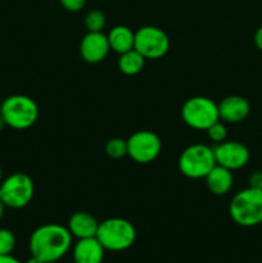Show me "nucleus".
<instances>
[{"mask_svg": "<svg viewBox=\"0 0 262 263\" xmlns=\"http://www.w3.org/2000/svg\"><path fill=\"white\" fill-rule=\"evenodd\" d=\"M72 238L67 226L45 223L31 234L28 248L31 256L41 262H59L72 247Z\"/></svg>", "mask_w": 262, "mask_h": 263, "instance_id": "1", "label": "nucleus"}, {"mask_svg": "<svg viewBox=\"0 0 262 263\" xmlns=\"http://www.w3.org/2000/svg\"><path fill=\"white\" fill-rule=\"evenodd\" d=\"M231 220L243 228L262 223V190L248 186L236 193L229 204Z\"/></svg>", "mask_w": 262, "mask_h": 263, "instance_id": "2", "label": "nucleus"}, {"mask_svg": "<svg viewBox=\"0 0 262 263\" xmlns=\"http://www.w3.org/2000/svg\"><path fill=\"white\" fill-rule=\"evenodd\" d=\"M103 248L109 252H123L136 240V229L128 220L110 217L99 222L97 236Z\"/></svg>", "mask_w": 262, "mask_h": 263, "instance_id": "3", "label": "nucleus"}, {"mask_svg": "<svg viewBox=\"0 0 262 263\" xmlns=\"http://www.w3.org/2000/svg\"><path fill=\"white\" fill-rule=\"evenodd\" d=\"M0 115L8 127L14 130H27L32 127L39 118V105L32 98L14 94L2 100Z\"/></svg>", "mask_w": 262, "mask_h": 263, "instance_id": "4", "label": "nucleus"}, {"mask_svg": "<svg viewBox=\"0 0 262 263\" xmlns=\"http://www.w3.org/2000/svg\"><path fill=\"white\" fill-rule=\"evenodd\" d=\"M213 148L205 144H192L181 152L177 161L179 171L188 179H204L216 166Z\"/></svg>", "mask_w": 262, "mask_h": 263, "instance_id": "5", "label": "nucleus"}, {"mask_svg": "<svg viewBox=\"0 0 262 263\" xmlns=\"http://www.w3.org/2000/svg\"><path fill=\"white\" fill-rule=\"evenodd\" d=\"M181 118L186 126L198 131H205L220 121L218 105L207 97H192L181 107Z\"/></svg>", "mask_w": 262, "mask_h": 263, "instance_id": "6", "label": "nucleus"}, {"mask_svg": "<svg viewBox=\"0 0 262 263\" xmlns=\"http://www.w3.org/2000/svg\"><path fill=\"white\" fill-rule=\"evenodd\" d=\"M35 194L32 179L23 172H14L0 182V200L7 208L21 210L28 205Z\"/></svg>", "mask_w": 262, "mask_h": 263, "instance_id": "7", "label": "nucleus"}, {"mask_svg": "<svg viewBox=\"0 0 262 263\" xmlns=\"http://www.w3.org/2000/svg\"><path fill=\"white\" fill-rule=\"evenodd\" d=\"M134 49L145 59H159L170 49V39L162 28L156 26H143L135 31Z\"/></svg>", "mask_w": 262, "mask_h": 263, "instance_id": "8", "label": "nucleus"}, {"mask_svg": "<svg viewBox=\"0 0 262 263\" xmlns=\"http://www.w3.org/2000/svg\"><path fill=\"white\" fill-rule=\"evenodd\" d=\"M127 156L140 164L152 163L162 151V141L156 133L140 130L127 139Z\"/></svg>", "mask_w": 262, "mask_h": 263, "instance_id": "9", "label": "nucleus"}, {"mask_svg": "<svg viewBox=\"0 0 262 263\" xmlns=\"http://www.w3.org/2000/svg\"><path fill=\"white\" fill-rule=\"evenodd\" d=\"M216 163L230 171H236L248 164L251 153L249 149L240 141L225 140L213 146Z\"/></svg>", "mask_w": 262, "mask_h": 263, "instance_id": "10", "label": "nucleus"}, {"mask_svg": "<svg viewBox=\"0 0 262 263\" xmlns=\"http://www.w3.org/2000/svg\"><path fill=\"white\" fill-rule=\"evenodd\" d=\"M110 51L109 43L105 33L89 32L81 39L80 43V55L86 63L97 64L107 58Z\"/></svg>", "mask_w": 262, "mask_h": 263, "instance_id": "11", "label": "nucleus"}, {"mask_svg": "<svg viewBox=\"0 0 262 263\" xmlns=\"http://www.w3.org/2000/svg\"><path fill=\"white\" fill-rule=\"evenodd\" d=\"M218 116L225 123H239L248 117L251 104L240 95H229L218 103Z\"/></svg>", "mask_w": 262, "mask_h": 263, "instance_id": "12", "label": "nucleus"}, {"mask_svg": "<svg viewBox=\"0 0 262 263\" xmlns=\"http://www.w3.org/2000/svg\"><path fill=\"white\" fill-rule=\"evenodd\" d=\"M105 249L97 238L79 239L72 248L74 263H102Z\"/></svg>", "mask_w": 262, "mask_h": 263, "instance_id": "13", "label": "nucleus"}, {"mask_svg": "<svg viewBox=\"0 0 262 263\" xmlns=\"http://www.w3.org/2000/svg\"><path fill=\"white\" fill-rule=\"evenodd\" d=\"M98 228H99V222L97 218L91 213L84 212V211L74 212L68 218V223H67V229L77 240L97 236Z\"/></svg>", "mask_w": 262, "mask_h": 263, "instance_id": "14", "label": "nucleus"}, {"mask_svg": "<svg viewBox=\"0 0 262 263\" xmlns=\"http://www.w3.org/2000/svg\"><path fill=\"white\" fill-rule=\"evenodd\" d=\"M205 179V185L213 195H225L231 190L234 184L233 171L216 164Z\"/></svg>", "mask_w": 262, "mask_h": 263, "instance_id": "15", "label": "nucleus"}, {"mask_svg": "<svg viewBox=\"0 0 262 263\" xmlns=\"http://www.w3.org/2000/svg\"><path fill=\"white\" fill-rule=\"evenodd\" d=\"M107 37L110 46V50H113L115 53L123 54L126 51L134 49L135 32L130 27H127V26H115V27L110 28Z\"/></svg>", "mask_w": 262, "mask_h": 263, "instance_id": "16", "label": "nucleus"}, {"mask_svg": "<svg viewBox=\"0 0 262 263\" xmlns=\"http://www.w3.org/2000/svg\"><path fill=\"white\" fill-rule=\"evenodd\" d=\"M146 59L139 53L135 49L126 51V53L120 54L118 59V69L126 76H135L140 73L141 69L144 68Z\"/></svg>", "mask_w": 262, "mask_h": 263, "instance_id": "17", "label": "nucleus"}, {"mask_svg": "<svg viewBox=\"0 0 262 263\" xmlns=\"http://www.w3.org/2000/svg\"><path fill=\"white\" fill-rule=\"evenodd\" d=\"M84 23L89 32H102L107 23V18L102 10L91 9L85 15Z\"/></svg>", "mask_w": 262, "mask_h": 263, "instance_id": "18", "label": "nucleus"}, {"mask_svg": "<svg viewBox=\"0 0 262 263\" xmlns=\"http://www.w3.org/2000/svg\"><path fill=\"white\" fill-rule=\"evenodd\" d=\"M104 151L109 158H123L125 156H127V141L121 138H112L105 143Z\"/></svg>", "mask_w": 262, "mask_h": 263, "instance_id": "19", "label": "nucleus"}, {"mask_svg": "<svg viewBox=\"0 0 262 263\" xmlns=\"http://www.w3.org/2000/svg\"><path fill=\"white\" fill-rule=\"evenodd\" d=\"M15 235L9 229H0V256L12 254L15 248Z\"/></svg>", "mask_w": 262, "mask_h": 263, "instance_id": "20", "label": "nucleus"}, {"mask_svg": "<svg viewBox=\"0 0 262 263\" xmlns=\"http://www.w3.org/2000/svg\"><path fill=\"white\" fill-rule=\"evenodd\" d=\"M205 131H207L208 139L215 144L222 143L228 138V130H226L225 122H222L221 120L213 123L212 126H210Z\"/></svg>", "mask_w": 262, "mask_h": 263, "instance_id": "21", "label": "nucleus"}, {"mask_svg": "<svg viewBox=\"0 0 262 263\" xmlns=\"http://www.w3.org/2000/svg\"><path fill=\"white\" fill-rule=\"evenodd\" d=\"M62 7L68 12H79L86 4V0H59Z\"/></svg>", "mask_w": 262, "mask_h": 263, "instance_id": "22", "label": "nucleus"}, {"mask_svg": "<svg viewBox=\"0 0 262 263\" xmlns=\"http://www.w3.org/2000/svg\"><path fill=\"white\" fill-rule=\"evenodd\" d=\"M249 186L262 190V171L252 172L249 176Z\"/></svg>", "mask_w": 262, "mask_h": 263, "instance_id": "23", "label": "nucleus"}, {"mask_svg": "<svg viewBox=\"0 0 262 263\" xmlns=\"http://www.w3.org/2000/svg\"><path fill=\"white\" fill-rule=\"evenodd\" d=\"M254 44H256L257 49L262 51V26L257 28L256 33H254Z\"/></svg>", "mask_w": 262, "mask_h": 263, "instance_id": "24", "label": "nucleus"}, {"mask_svg": "<svg viewBox=\"0 0 262 263\" xmlns=\"http://www.w3.org/2000/svg\"><path fill=\"white\" fill-rule=\"evenodd\" d=\"M0 263H22L20 259L13 257L12 254H5V256H0Z\"/></svg>", "mask_w": 262, "mask_h": 263, "instance_id": "25", "label": "nucleus"}, {"mask_svg": "<svg viewBox=\"0 0 262 263\" xmlns=\"http://www.w3.org/2000/svg\"><path fill=\"white\" fill-rule=\"evenodd\" d=\"M5 208H7V207H5V204L2 202V200H0V221H2L3 217H4Z\"/></svg>", "mask_w": 262, "mask_h": 263, "instance_id": "26", "label": "nucleus"}, {"mask_svg": "<svg viewBox=\"0 0 262 263\" xmlns=\"http://www.w3.org/2000/svg\"><path fill=\"white\" fill-rule=\"evenodd\" d=\"M25 263H44V262H41L40 259H38V258H35V257H32V256H31L30 258H28L27 261H26Z\"/></svg>", "mask_w": 262, "mask_h": 263, "instance_id": "27", "label": "nucleus"}, {"mask_svg": "<svg viewBox=\"0 0 262 263\" xmlns=\"http://www.w3.org/2000/svg\"><path fill=\"white\" fill-rule=\"evenodd\" d=\"M7 126V123H5L4 118H3V116L0 115V133H2L3 130H4V127Z\"/></svg>", "mask_w": 262, "mask_h": 263, "instance_id": "28", "label": "nucleus"}, {"mask_svg": "<svg viewBox=\"0 0 262 263\" xmlns=\"http://www.w3.org/2000/svg\"><path fill=\"white\" fill-rule=\"evenodd\" d=\"M3 179V168H2V164H0V182H2Z\"/></svg>", "mask_w": 262, "mask_h": 263, "instance_id": "29", "label": "nucleus"}, {"mask_svg": "<svg viewBox=\"0 0 262 263\" xmlns=\"http://www.w3.org/2000/svg\"><path fill=\"white\" fill-rule=\"evenodd\" d=\"M0 107H2V99H0Z\"/></svg>", "mask_w": 262, "mask_h": 263, "instance_id": "30", "label": "nucleus"}, {"mask_svg": "<svg viewBox=\"0 0 262 263\" xmlns=\"http://www.w3.org/2000/svg\"><path fill=\"white\" fill-rule=\"evenodd\" d=\"M49 263H59V262H49Z\"/></svg>", "mask_w": 262, "mask_h": 263, "instance_id": "31", "label": "nucleus"}]
</instances>
